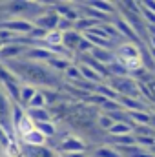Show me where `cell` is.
<instances>
[{
    "label": "cell",
    "mask_w": 155,
    "mask_h": 157,
    "mask_svg": "<svg viewBox=\"0 0 155 157\" xmlns=\"http://www.w3.org/2000/svg\"><path fill=\"white\" fill-rule=\"evenodd\" d=\"M88 150V144L73 135H66L60 143H59V154H75V152H86Z\"/></svg>",
    "instance_id": "5b68a950"
},
{
    "label": "cell",
    "mask_w": 155,
    "mask_h": 157,
    "mask_svg": "<svg viewBox=\"0 0 155 157\" xmlns=\"http://www.w3.org/2000/svg\"><path fill=\"white\" fill-rule=\"evenodd\" d=\"M89 6L100 13H108V17L115 15V4H112V2H89Z\"/></svg>",
    "instance_id": "ffe728a7"
},
{
    "label": "cell",
    "mask_w": 155,
    "mask_h": 157,
    "mask_svg": "<svg viewBox=\"0 0 155 157\" xmlns=\"http://www.w3.org/2000/svg\"><path fill=\"white\" fill-rule=\"evenodd\" d=\"M97 122H99V126H100V128H104L106 132L113 126V121L110 119V115H106V113H100V115L97 117Z\"/></svg>",
    "instance_id": "d4e9b609"
},
{
    "label": "cell",
    "mask_w": 155,
    "mask_h": 157,
    "mask_svg": "<svg viewBox=\"0 0 155 157\" xmlns=\"http://www.w3.org/2000/svg\"><path fill=\"white\" fill-rule=\"evenodd\" d=\"M73 62L71 60H68V59H60V57H53V59H49L47 60V66L53 70V71H66L70 66H71Z\"/></svg>",
    "instance_id": "ac0fdd59"
},
{
    "label": "cell",
    "mask_w": 155,
    "mask_h": 157,
    "mask_svg": "<svg viewBox=\"0 0 155 157\" xmlns=\"http://www.w3.org/2000/svg\"><path fill=\"white\" fill-rule=\"evenodd\" d=\"M64 73H66V77L70 78L71 82L82 80V75H80V71H78V66H77V64H71V66H70V68H68Z\"/></svg>",
    "instance_id": "cb8c5ba5"
},
{
    "label": "cell",
    "mask_w": 155,
    "mask_h": 157,
    "mask_svg": "<svg viewBox=\"0 0 155 157\" xmlns=\"http://www.w3.org/2000/svg\"><path fill=\"white\" fill-rule=\"evenodd\" d=\"M17 78L26 80V84L31 86H44V88H59L62 86L60 77L57 75V71H53L47 64H40V62H31L26 60L22 57L15 59V60H7L2 62Z\"/></svg>",
    "instance_id": "6da1fadb"
},
{
    "label": "cell",
    "mask_w": 155,
    "mask_h": 157,
    "mask_svg": "<svg viewBox=\"0 0 155 157\" xmlns=\"http://www.w3.org/2000/svg\"><path fill=\"white\" fill-rule=\"evenodd\" d=\"M91 49H93L91 42H89L88 39H84V37H82V39L78 40V44H77V48H75V51H73V53H77V55H80V57H82V55H88Z\"/></svg>",
    "instance_id": "7402d4cb"
},
{
    "label": "cell",
    "mask_w": 155,
    "mask_h": 157,
    "mask_svg": "<svg viewBox=\"0 0 155 157\" xmlns=\"http://www.w3.org/2000/svg\"><path fill=\"white\" fill-rule=\"evenodd\" d=\"M31 22H33L35 28H40V29H44V31H53V29H57L59 15H57L55 9H49L47 13L42 11V15H39V17H37L35 20H31Z\"/></svg>",
    "instance_id": "8992f818"
},
{
    "label": "cell",
    "mask_w": 155,
    "mask_h": 157,
    "mask_svg": "<svg viewBox=\"0 0 155 157\" xmlns=\"http://www.w3.org/2000/svg\"><path fill=\"white\" fill-rule=\"evenodd\" d=\"M106 84L115 90V93L119 97L142 99V97H141V91H139V82L131 77H110Z\"/></svg>",
    "instance_id": "7a4b0ae2"
},
{
    "label": "cell",
    "mask_w": 155,
    "mask_h": 157,
    "mask_svg": "<svg viewBox=\"0 0 155 157\" xmlns=\"http://www.w3.org/2000/svg\"><path fill=\"white\" fill-rule=\"evenodd\" d=\"M28 108H46V97L42 91H37L35 97L28 102Z\"/></svg>",
    "instance_id": "603a6c76"
},
{
    "label": "cell",
    "mask_w": 155,
    "mask_h": 157,
    "mask_svg": "<svg viewBox=\"0 0 155 157\" xmlns=\"http://www.w3.org/2000/svg\"><path fill=\"white\" fill-rule=\"evenodd\" d=\"M80 39H82V35H80L78 31H75V29H70V31L62 33V46H64L68 51H71V53H73Z\"/></svg>",
    "instance_id": "5bb4252c"
},
{
    "label": "cell",
    "mask_w": 155,
    "mask_h": 157,
    "mask_svg": "<svg viewBox=\"0 0 155 157\" xmlns=\"http://www.w3.org/2000/svg\"><path fill=\"white\" fill-rule=\"evenodd\" d=\"M17 157H24V155H22V154H18V155H17Z\"/></svg>",
    "instance_id": "f1b7e54d"
},
{
    "label": "cell",
    "mask_w": 155,
    "mask_h": 157,
    "mask_svg": "<svg viewBox=\"0 0 155 157\" xmlns=\"http://www.w3.org/2000/svg\"><path fill=\"white\" fill-rule=\"evenodd\" d=\"M26 49H28V48H24V46H18V44H6V46L0 49V62L15 60V59L22 57Z\"/></svg>",
    "instance_id": "ba28073f"
},
{
    "label": "cell",
    "mask_w": 155,
    "mask_h": 157,
    "mask_svg": "<svg viewBox=\"0 0 155 157\" xmlns=\"http://www.w3.org/2000/svg\"><path fill=\"white\" fill-rule=\"evenodd\" d=\"M18 144H26V146H46V144H47V139L35 128L33 132H29V133L18 137Z\"/></svg>",
    "instance_id": "9c48e42d"
},
{
    "label": "cell",
    "mask_w": 155,
    "mask_h": 157,
    "mask_svg": "<svg viewBox=\"0 0 155 157\" xmlns=\"http://www.w3.org/2000/svg\"><path fill=\"white\" fill-rule=\"evenodd\" d=\"M62 157H88L86 152H75V154H64Z\"/></svg>",
    "instance_id": "484cf974"
},
{
    "label": "cell",
    "mask_w": 155,
    "mask_h": 157,
    "mask_svg": "<svg viewBox=\"0 0 155 157\" xmlns=\"http://www.w3.org/2000/svg\"><path fill=\"white\" fill-rule=\"evenodd\" d=\"M0 28L7 29L9 33H13L17 37H28L35 26L28 18H7V20H0Z\"/></svg>",
    "instance_id": "3957f363"
},
{
    "label": "cell",
    "mask_w": 155,
    "mask_h": 157,
    "mask_svg": "<svg viewBox=\"0 0 155 157\" xmlns=\"http://www.w3.org/2000/svg\"><path fill=\"white\" fill-rule=\"evenodd\" d=\"M133 128H135V126H131V124H128V122H113V126L108 130V133H110L112 137L131 135V133H133Z\"/></svg>",
    "instance_id": "2e32d148"
},
{
    "label": "cell",
    "mask_w": 155,
    "mask_h": 157,
    "mask_svg": "<svg viewBox=\"0 0 155 157\" xmlns=\"http://www.w3.org/2000/svg\"><path fill=\"white\" fill-rule=\"evenodd\" d=\"M113 18H115V17H113ZM115 28H117V31H119V35H120L122 39L126 37V39L135 40V44H141V39L135 35V31L130 28V24H128L122 17H120V18H115Z\"/></svg>",
    "instance_id": "7c38bea8"
},
{
    "label": "cell",
    "mask_w": 155,
    "mask_h": 157,
    "mask_svg": "<svg viewBox=\"0 0 155 157\" xmlns=\"http://www.w3.org/2000/svg\"><path fill=\"white\" fill-rule=\"evenodd\" d=\"M4 46H6V44H4V42H2V40H0V49H2V48H4Z\"/></svg>",
    "instance_id": "83f0119b"
},
{
    "label": "cell",
    "mask_w": 155,
    "mask_h": 157,
    "mask_svg": "<svg viewBox=\"0 0 155 157\" xmlns=\"http://www.w3.org/2000/svg\"><path fill=\"white\" fill-rule=\"evenodd\" d=\"M35 128L39 130L40 133L49 141V139H53L57 133H59V130H57V124L53 122V121H49V122H40V124H35Z\"/></svg>",
    "instance_id": "e0dca14e"
},
{
    "label": "cell",
    "mask_w": 155,
    "mask_h": 157,
    "mask_svg": "<svg viewBox=\"0 0 155 157\" xmlns=\"http://www.w3.org/2000/svg\"><path fill=\"white\" fill-rule=\"evenodd\" d=\"M93 60H97L99 64H102V66H110L113 60H115V55L110 51V49H102V48H93L89 53H88Z\"/></svg>",
    "instance_id": "8fae6325"
},
{
    "label": "cell",
    "mask_w": 155,
    "mask_h": 157,
    "mask_svg": "<svg viewBox=\"0 0 155 157\" xmlns=\"http://www.w3.org/2000/svg\"><path fill=\"white\" fill-rule=\"evenodd\" d=\"M95 93L97 95H100V97H104V99H108V101H119V95L115 93V90L113 88H110L106 82H102V84H99L97 88H95Z\"/></svg>",
    "instance_id": "d6986e66"
},
{
    "label": "cell",
    "mask_w": 155,
    "mask_h": 157,
    "mask_svg": "<svg viewBox=\"0 0 155 157\" xmlns=\"http://www.w3.org/2000/svg\"><path fill=\"white\" fill-rule=\"evenodd\" d=\"M18 150L24 157H57L51 146H26L18 144Z\"/></svg>",
    "instance_id": "52a82bcc"
},
{
    "label": "cell",
    "mask_w": 155,
    "mask_h": 157,
    "mask_svg": "<svg viewBox=\"0 0 155 157\" xmlns=\"http://www.w3.org/2000/svg\"><path fill=\"white\" fill-rule=\"evenodd\" d=\"M26 115L33 124H40V122H49L53 115L49 112V108H26Z\"/></svg>",
    "instance_id": "30bf717a"
},
{
    "label": "cell",
    "mask_w": 155,
    "mask_h": 157,
    "mask_svg": "<svg viewBox=\"0 0 155 157\" xmlns=\"http://www.w3.org/2000/svg\"><path fill=\"white\" fill-rule=\"evenodd\" d=\"M39 90L35 88V86H31V84H20V95H18V104L22 106H28V102L35 97V93H37Z\"/></svg>",
    "instance_id": "9a60e30c"
},
{
    "label": "cell",
    "mask_w": 155,
    "mask_h": 157,
    "mask_svg": "<svg viewBox=\"0 0 155 157\" xmlns=\"http://www.w3.org/2000/svg\"><path fill=\"white\" fill-rule=\"evenodd\" d=\"M113 55H115V60L117 62H120L124 68H126L128 62L141 59V51L137 49V46H133V44H130V42L117 44L115 46V53H113Z\"/></svg>",
    "instance_id": "277c9868"
},
{
    "label": "cell",
    "mask_w": 155,
    "mask_h": 157,
    "mask_svg": "<svg viewBox=\"0 0 155 157\" xmlns=\"http://www.w3.org/2000/svg\"><path fill=\"white\" fill-rule=\"evenodd\" d=\"M78 71H80V75L82 78L86 80V82H89V84H95V86H99V84H102L104 82V78L100 77L95 70H91L89 66H86V64H78Z\"/></svg>",
    "instance_id": "4fadbf2b"
},
{
    "label": "cell",
    "mask_w": 155,
    "mask_h": 157,
    "mask_svg": "<svg viewBox=\"0 0 155 157\" xmlns=\"http://www.w3.org/2000/svg\"><path fill=\"white\" fill-rule=\"evenodd\" d=\"M93 157H122L113 146H99L93 150Z\"/></svg>",
    "instance_id": "44dd1931"
},
{
    "label": "cell",
    "mask_w": 155,
    "mask_h": 157,
    "mask_svg": "<svg viewBox=\"0 0 155 157\" xmlns=\"http://www.w3.org/2000/svg\"><path fill=\"white\" fill-rule=\"evenodd\" d=\"M144 6H146L150 11H153V13H155V2H148V4H144Z\"/></svg>",
    "instance_id": "4316f807"
}]
</instances>
